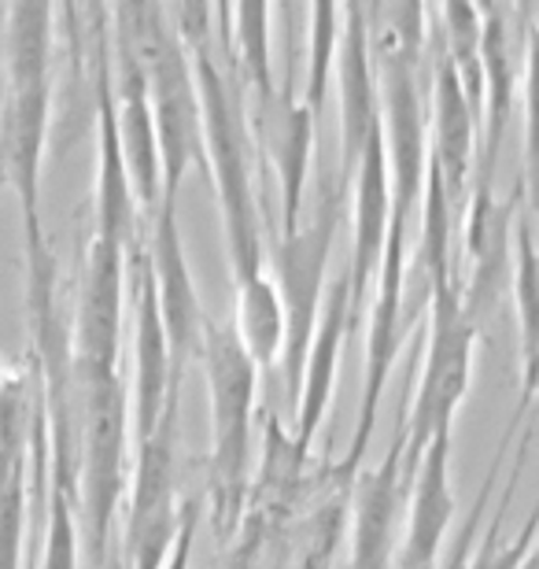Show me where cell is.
Listing matches in <instances>:
<instances>
[{"label": "cell", "instance_id": "cell-1", "mask_svg": "<svg viewBox=\"0 0 539 569\" xmlns=\"http://www.w3.org/2000/svg\"><path fill=\"white\" fill-rule=\"evenodd\" d=\"M56 8H4V104H0V192L11 189L22 211V244H41V167L52 122Z\"/></svg>", "mask_w": 539, "mask_h": 569}, {"label": "cell", "instance_id": "cell-2", "mask_svg": "<svg viewBox=\"0 0 539 569\" xmlns=\"http://www.w3.org/2000/svg\"><path fill=\"white\" fill-rule=\"evenodd\" d=\"M203 111V167L211 170L218 211L226 230V256L233 284L267 274L262 208L256 197V141L244 89L229 71L222 38L189 52Z\"/></svg>", "mask_w": 539, "mask_h": 569}, {"label": "cell", "instance_id": "cell-3", "mask_svg": "<svg viewBox=\"0 0 539 569\" xmlns=\"http://www.w3.org/2000/svg\"><path fill=\"white\" fill-rule=\"evenodd\" d=\"M111 41L137 63L156 119L163 200L178 203V189L192 167H203V111L189 52L181 49L163 4H114Z\"/></svg>", "mask_w": 539, "mask_h": 569}, {"label": "cell", "instance_id": "cell-4", "mask_svg": "<svg viewBox=\"0 0 539 569\" xmlns=\"http://www.w3.org/2000/svg\"><path fill=\"white\" fill-rule=\"evenodd\" d=\"M78 392V515L86 529V555L104 566L114 548V521L130 488V389L122 367L74 362Z\"/></svg>", "mask_w": 539, "mask_h": 569}, {"label": "cell", "instance_id": "cell-5", "mask_svg": "<svg viewBox=\"0 0 539 569\" xmlns=\"http://www.w3.org/2000/svg\"><path fill=\"white\" fill-rule=\"evenodd\" d=\"M203 381L211 407V455H208V496L214 537L233 543L251 496V418H256L259 367L240 348L233 326L211 322L200 351Z\"/></svg>", "mask_w": 539, "mask_h": 569}, {"label": "cell", "instance_id": "cell-6", "mask_svg": "<svg viewBox=\"0 0 539 569\" xmlns=\"http://www.w3.org/2000/svg\"><path fill=\"white\" fill-rule=\"evenodd\" d=\"M343 208H348V181L340 178V167L322 174L315 186L311 208L303 203L300 222L289 233H273L267 252V274L278 284L285 307V351H281V378L289 392V407H296L303 385V362L311 348L318 315H322L329 289V259L337 241Z\"/></svg>", "mask_w": 539, "mask_h": 569}, {"label": "cell", "instance_id": "cell-7", "mask_svg": "<svg viewBox=\"0 0 539 569\" xmlns=\"http://www.w3.org/2000/svg\"><path fill=\"white\" fill-rule=\"evenodd\" d=\"M429 296V337L421 340V370L415 396L407 403V462L418 470L421 455L440 432H451L458 407L466 403L473 381V351L480 326L466 315L458 274L426 278Z\"/></svg>", "mask_w": 539, "mask_h": 569}, {"label": "cell", "instance_id": "cell-8", "mask_svg": "<svg viewBox=\"0 0 539 569\" xmlns=\"http://www.w3.org/2000/svg\"><path fill=\"white\" fill-rule=\"evenodd\" d=\"M178 499V403L152 432L133 443V481L126 499L119 551L130 569H163L181 529Z\"/></svg>", "mask_w": 539, "mask_h": 569}, {"label": "cell", "instance_id": "cell-9", "mask_svg": "<svg viewBox=\"0 0 539 569\" xmlns=\"http://www.w3.org/2000/svg\"><path fill=\"white\" fill-rule=\"evenodd\" d=\"M407 248L410 226H388V244L381 270H377L370 296V333H366V367H362V400L355 415L351 443L343 451V462L351 470H362L366 448L373 440L377 415H381L388 378L396 370V356L403 348V289H407Z\"/></svg>", "mask_w": 539, "mask_h": 569}, {"label": "cell", "instance_id": "cell-10", "mask_svg": "<svg viewBox=\"0 0 539 569\" xmlns=\"http://www.w3.org/2000/svg\"><path fill=\"white\" fill-rule=\"evenodd\" d=\"M251 119V141L256 156L273 178V197H278V219L273 233H289L303 214L307 203V181H311V159H315V138L318 119L307 111L296 89V63H289L285 82L273 89L267 100L248 104Z\"/></svg>", "mask_w": 539, "mask_h": 569}, {"label": "cell", "instance_id": "cell-11", "mask_svg": "<svg viewBox=\"0 0 539 569\" xmlns=\"http://www.w3.org/2000/svg\"><path fill=\"white\" fill-rule=\"evenodd\" d=\"M532 11L521 4H485V104H480V138H477V167L473 186L496 189L502 144H507L513 104L521 97L525 52H529ZM469 186V189H473Z\"/></svg>", "mask_w": 539, "mask_h": 569}, {"label": "cell", "instance_id": "cell-12", "mask_svg": "<svg viewBox=\"0 0 539 569\" xmlns=\"http://www.w3.org/2000/svg\"><path fill=\"white\" fill-rule=\"evenodd\" d=\"M38 378H0V569H22L30 496H33V422H38Z\"/></svg>", "mask_w": 539, "mask_h": 569}, {"label": "cell", "instance_id": "cell-13", "mask_svg": "<svg viewBox=\"0 0 539 569\" xmlns=\"http://www.w3.org/2000/svg\"><path fill=\"white\" fill-rule=\"evenodd\" d=\"M130 292H133V396H130V418H133V443L144 440L170 403H178V385L181 370L174 367L170 356V340L159 318V300H156V281L148 270L144 241L130 252Z\"/></svg>", "mask_w": 539, "mask_h": 569}, {"label": "cell", "instance_id": "cell-14", "mask_svg": "<svg viewBox=\"0 0 539 569\" xmlns=\"http://www.w3.org/2000/svg\"><path fill=\"white\" fill-rule=\"evenodd\" d=\"M144 256L148 270L156 281V300H159V318H163L170 356L174 367L186 370L189 359H200L203 351V333H208L211 318L203 315L197 281H192L186 244H181L178 230V208L163 200L148 214V233H144Z\"/></svg>", "mask_w": 539, "mask_h": 569}, {"label": "cell", "instance_id": "cell-15", "mask_svg": "<svg viewBox=\"0 0 539 569\" xmlns=\"http://www.w3.org/2000/svg\"><path fill=\"white\" fill-rule=\"evenodd\" d=\"M521 208V203H518ZM518 208L499 200L496 189L473 186L462 211V252L466 278H458L466 315L480 326L496 311L513 281V222Z\"/></svg>", "mask_w": 539, "mask_h": 569}, {"label": "cell", "instance_id": "cell-16", "mask_svg": "<svg viewBox=\"0 0 539 569\" xmlns=\"http://www.w3.org/2000/svg\"><path fill=\"white\" fill-rule=\"evenodd\" d=\"M415 473L418 470L407 462V432L399 426L385 459L355 481L348 569H396V526L407 515Z\"/></svg>", "mask_w": 539, "mask_h": 569}, {"label": "cell", "instance_id": "cell-17", "mask_svg": "<svg viewBox=\"0 0 539 569\" xmlns=\"http://www.w3.org/2000/svg\"><path fill=\"white\" fill-rule=\"evenodd\" d=\"M126 248L93 237L86 248L82 284H78V307L71 322L74 362L82 367H122V307H126Z\"/></svg>", "mask_w": 539, "mask_h": 569}, {"label": "cell", "instance_id": "cell-18", "mask_svg": "<svg viewBox=\"0 0 539 569\" xmlns=\"http://www.w3.org/2000/svg\"><path fill=\"white\" fill-rule=\"evenodd\" d=\"M348 208H351V259L343 267V274H348L351 284V311H355V326H359L366 315V292L373 289L377 270H381L388 226H392V181H388L381 130L366 141L359 163L351 170Z\"/></svg>", "mask_w": 539, "mask_h": 569}, {"label": "cell", "instance_id": "cell-19", "mask_svg": "<svg viewBox=\"0 0 539 569\" xmlns=\"http://www.w3.org/2000/svg\"><path fill=\"white\" fill-rule=\"evenodd\" d=\"M429 122H432V144H429V167L440 174V186L447 192V203L462 219L469 186H473L477 167V111L469 108L466 89L432 44L429 27Z\"/></svg>", "mask_w": 539, "mask_h": 569}, {"label": "cell", "instance_id": "cell-20", "mask_svg": "<svg viewBox=\"0 0 539 569\" xmlns=\"http://www.w3.org/2000/svg\"><path fill=\"white\" fill-rule=\"evenodd\" d=\"M351 329H355L351 284H348V274H340L337 281H329V289H326L322 315H318L311 348H307L303 385H300V396H296V407H292L289 432H292L296 448H303L307 455H311V443L329 415L332 389H337V373H340V351H343V340H348Z\"/></svg>", "mask_w": 539, "mask_h": 569}, {"label": "cell", "instance_id": "cell-21", "mask_svg": "<svg viewBox=\"0 0 539 569\" xmlns=\"http://www.w3.org/2000/svg\"><path fill=\"white\" fill-rule=\"evenodd\" d=\"M111 100H114V127H119V144H122L126 170H130L133 197L148 219L163 203V167H159L156 119H152V104H148L141 71H137V63L114 41H111Z\"/></svg>", "mask_w": 539, "mask_h": 569}, {"label": "cell", "instance_id": "cell-22", "mask_svg": "<svg viewBox=\"0 0 539 569\" xmlns=\"http://www.w3.org/2000/svg\"><path fill=\"white\" fill-rule=\"evenodd\" d=\"M513 303H518V340H521V392L510 415L525 418L532 407V389L539 381V241L529 222H513Z\"/></svg>", "mask_w": 539, "mask_h": 569}, {"label": "cell", "instance_id": "cell-23", "mask_svg": "<svg viewBox=\"0 0 539 569\" xmlns=\"http://www.w3.org/2000/svg\"><path fill=\"white\" fill-rule=\"evenodd\" d=\"M429 27L432 44L451 63V71L466 89L469 108L477 111L480 122V104H485V19H480V8L436 4L429 8Z\"/></svg>", "mask_w": 539, "mask_h": 569}, {"label": "cell", "instance_id": "cell-24", "mask_svg": "<svg viewBox=\"0 0 539 569\" xmlns=\"http://www.w3.org/2000/svg\"><path fill=\"white\" fill-rule=\"evenodd\" d=\"M237 303H233V333L240 348L248 351V359L256 362L259 373L270 370L285 351V307L278 296V284L270 274L248 278L233 284Z\"/></svg>", "mask_w": 539, "mask_h": 569}, {"label": "cell", "instance_id": "cell-25", "mask_svg": "<svg viewBox=\"0 0 539 569\" xmlns=\"http://www.w3.org/2000/svg\"><path fill=\"white\" fill-rule=\"evenodd\" d=\"M529 437H532L529 429L518 437V462H513L502 496L496 499V510H491L488 526L480 529L473 559H469L466 569H521L525 559H529V551L536 543V532H539V499H536V507L529 510V518H525V526L518 529V537L507 540V510H510L513 492H518V481H521V470H525V455H529Z\"/></svg>", "mask_w": 539, "mask_h": 569}, {"label": "cell", "instance_id": "cell-26", "mask_svg": "<svg viewBox=\"0 0 539 569\" xmlns=\"http://www.w3.org/2000/svg\"><path fill=\"white\" fill-rule=\"evenodd\" d=\"M303 38H307V74L300 100L307 111L322 122L329 93H332V74H337V52H340V33H343V4H311L303 8Z\"/></svg>", "mask_w": 539, "mask_h": 569}, {"label": "cell", "instance_id": "cell-27", "mask_svg": "<svg viewBox=\"0 0 539 569\" xmlns=\"http://www.w3.org/2000/svg\"><path fill=\"white\" fill-rule=\"evenodd\" d=\"M521 219L539 241V8L532 11L529 27V52H525V78H521Z\"/></svg>", "mask_w": 539, "mask_h": 569}, {"label": "cell", "instance_id": "cell-28", "mask_svg": "<svg viewBox=\"0 0 539 569\" xmlns=\"http://www.w3.org/2000/svg\"><path fill=\"white\" fill-rule=\"evenodd\" d=\"M262 551H267V529H262V521L256 515H244L233 537V551H229L226 569H259Z\"/></svg>", "mask_w": 539, "mask_h": 569}, {"label": "cell", "instance_id": "cell-29", "mask_svg": "<svg viewBox=\"0 0 539 569\" xmlns=\"http://www.w3.org/2000/svg\"><path fill=\"white\" fill-rule=\"evenodd\" d=\"M200 518H203V499H186V510H181L178 540H174V548H170L163 569H189V566H192V543H197Z\"/></svg>", "mask_w": 539, "mask_h": 569}, {"label": "cell", "instance_id": "cell-30", "mask_svg": "<svg viewBox=\"0 0 539 569\" xmlns=\"http://www.w3.org/2000/svg\"><path fill=\"white\" fill-rule=\"evenodd\" d=\"M100 569H130L126 566V559H122V551H119V540H114V548L108 551V559H104V566Z\"/></svg>", "mask_w": 539, "mask_h": 569}, {"label": "cell", "instance_id": "cell-31", "mask_svg": "<svg viewBox=\"0 0 539 569\" xmlns=\"http://www.w3.org/2000/svg\"><path fill=\"white\" fill-rule=\"evenodd\" d=\"M521 569H539V543H532V551H529V559H525Z\"/></svg>", "mask_w": 539, "mask_h": 569}, {"label": "cell", "instance_id": "cell-32", "mask_svg": "<svg viewBox=\"0 0 539 569\" xmlns=\"http://www.w3.org/2000/svg\"><path fill=\"white\" fill-rule=\"evenodd\" d=\"M532 400H539V381H536V389H532Z\"/></svg>", "mask_w": 539, "mask_h": 569}, {"label": "cell", "instance_id": "cell-33", "mask_svg": "<svg viewBox=\"0 0 539 569\" xmlns=\"http://www.w3.org/2000/svg\"><path fill=\"white\" fill-rule=\"evenodd\" d=\"M0 19H4V8H0Z\"/></svg>", "mask_w": 539, "mask_h": 569}]
</instances>
